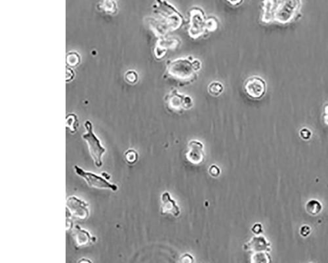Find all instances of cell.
<instances>
[{
	"instance_id": "obj_1",
	"label": "cell",
	"mask_w": 328,
	"mask_h": 263,
	"mask_svg": "<svg viewBox=\"0 0 328 263\" xmlns=\"http://www.w3.org/2000/svg\"><path fill=\"white\" fill-rule=\"evenodd\" d=\"M201 67V62L192 57L178 58L168 63L167 74L175 80L190 82L196 77Z\"/></svg>"
},
{
	"instance_id": "obj_2",
	"label": "cell",
	"mask_w": 328,
	"mask_h": 263,
	"mask_svg": "<svg viewBox=\"0 0 328 263\" xmlns=\"http://www.w3.org/2000/svg\"><path fill=\"white\" fill-rule=\"evenodd\" d=\"M84 126L86 132L82 135V138L88 145L89 153L96 167H101L103 165V156L106 152V149L101 144L100 139L94 134L93 125L90 121H85Z\"/></svg>"
},
{
	"instance_id": "obj_3",
	"label": "cell",
	"mask_w": 328,
	"mask_h": 263,
	"mask_svg": "<svg viewBox=\"0 0 328 263\" xmlns=\"http://www.w3.org/2000/svg\"><path fill=\"white\" fill-rule=\"evenodd\" d=\"M74 170L78 175L88 184L91 188L101 189V190H111L112 192H117L118 190V186L116 184L109 183V180L104 179L103 177L95 174V173L85 171L79 166L75 165L74 167Z\"/></svg>"
},
{
	"instance_id": "obj_4",
	"label": "cell",
	"mask_w": 328,
	"mask_h": 263,
	"mask_svg": "<svg viewBox=\"0 0 328 263\" xmlns=\"http://www.w3.org/2000/svg\"><path fill=\"white\" fill-rule=\"evenodd\" d=\"M168 107L172 111H181L190 109L192 107L193 101L190 96L183 95L178 91H174L170 92L166 98Z\"/></svg>"
},
{
	"instance_id": "obj_5",
	"label": "cell",
	"mask_w": 328,
	"mask_h": 263,
	"mask_svg": "<svg viewBox=\"0 0 328 263\" xmlns=\"http://www.w3.org/2000/svg\"><path fill=\"white\" fill-rule=\"evenodd\" d=\"M244 91L249 98L259 100L266 93V82L259 76H251L244 83Z\"/></svg>"
},
{
	"instance_id": "obj_6",
	"label": "cell",
	"mask_w": 328,
	"mask_h": 263,
	"mask_svg": "<svg viewBox=\"0 0 328 263\" xmlns=\"http://www.w3.org/2000/svg\"><path fill=\"white\" fill-rule=\"evenodd\" d=\"M67 208L72 217L76 219L84 220L89 216L88 203L74 195L67 198Z\"/></svg>"
},
{
	"instance_id": "obj_7",
	"label": "cell",
	"mask_w": 328,
	"mask_h": 263,
	"mask_svg": "<svg viewBox=\"0 0 328 263\" xmlns=\"http://www.w3.org/2000/svg\"><path fill=\"white\" fill-rule=\"evenodd\" d=\"M206 21L204 19L203 11L199 8L193 9L190 11V24L188 33L191 38H199L205 32Z\"/></svg>"
},
{
	"instance_id": "obj_8",
	"label": "cell",
	"mask_w": 328,
	"mask_h": 263,
	"mask_svg": "<svg viewBox=\"0 0 328 263\" xmlns=\"http://www.w3.org/2000/svg\"><path fill=\"white\" fill-rule=\"evenodd\" d=\"M186 158L195 165L201 163L204 158L203 143L197 140L190 141L188 145Z\"/></svg>"
},
{
	"instance_id": "obj_9",
	"label": "cell",
	"mask_w": 328,
	"mask_h": 263,
	"mask_svg": "<svg viewBox=\"0 0 328 263\" xmlns=\"http://www.w3.org/2000/svg\"><path fill=\"white\" fill-rule=\"evenodd\" d=\"M73 237L78 247L88 246L95 242L96 240V238L91 236L88 231L84 230L78 225L74 227Z\"/></svg>"
},
{
	"instance_id": "obj_10",
	"label": "cell",
	"mask_w": 328,
	"mask_h": 263,
	"mask_svg": "<svg viewBox=\"0 0 328 263\" xmlns=\"http://www.w3.org/2000/svg\"><path fill=\"white\" fill-rule=\"evenodd\" d=\"M161 213L163 214L169 213L177 217L180 214V211L178 206L176 204V202L171 197L170 193L168 192L163 193L161 195Z\"/></svg>"
},
{
	"instance_id": "obj_11",
	"label": "cell",
	"mask_w": 328,
	"mask_h": 263,
	"mask_svg": "<svg viewBox=\"0 0 328 263\" xmlns=\"http://www.w3.org/2000/svg\"><path fill=\"white\" fill-rule=\"evenodd\" d=\"M208 91L211 95L217 97L223 92L224 86L219 81H213L208 85Z\"/></svg>"
},
{
	"instance_id": "obj_12",
	"label": "cell",
	"mask_w": 328,
	"mask_h": 263,
	"mask_svg": "<svg viewBox=\"0 0 328 263\" xmlns=\"http://www.w3.org/2000/svg\"><path fill=\"white\" fill-rule=\"evenodd\" d=\"M76 123H77V116L75 114H71L67 116V126L72 132H74L76 130Z\"/></svg>"
},
{
	"instance_id": "obj_13",
	"label": "cell",
	"mask_w": 328,
	"mask_h": 263,
	"mask_svg": "<svg viewBox=\"0 0 328 263\" xmlns=\"http://www.w3.org/2000/svg\"><path fill=\"white\" fill-rule=\"evenodd\" d=\"M67 64L70 66L74 67L79 64L80 57L76 52H71L67 55Z\"/></svg>"
},
{
	"instance_id": "obj_14",
	"label": "cell",
	"mask_w": 328,
	"mask_h": 263,
	"mask_svg": "<svg viewBox=\"0 0 328 263\" xmlns=\"http://www.w3.org/2000/svg\"><path fill=\"white\" fill-rule=\"evenodd\" d=\"M125 157L128 163L134 164L138 161V154L136 151L134 150H129L125 152Z\"/></svg>"
},
{
	"instance_id": "obj_15",
	"label": "cell",
	"mask_w": 328,
	"mask_h": 263,
	"mask_svg": "<svg viewBox=\"0 0 328 263\" xmlns=\"http://www.w3.org/2000/svg\"><path fill=\"white\" fill-rule=\"evenodd\" d=\"M125 79H126L127 82L134 84V83H136L138 80V73L134 71H128L126 75H125Z\"/></svg>"
},
{
	"instance_id": "obj_16",
	"label": "cell",
	"mask_w": 328,
	"mask_h": 263,
	"mask_svg": "<svg viewBox=\"0 0 328 263\" xmlns=\"http://www.w3.org/2000/svg\"><path fill=\"white\" fill-rule=\"evenodd\" d=\"M242 2V1L228 2V3L232 4V6H237V4H240Z\"/></svg>"
}]
</instances>
